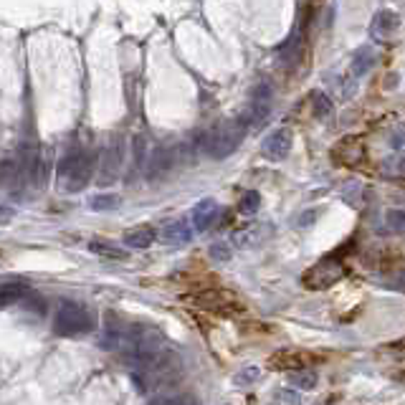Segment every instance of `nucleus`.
I'll list each match as a JSON object with an SVG mask.
<instances>
[{"label":"nucleus","mask_w":405,"mask_h":405,"mask_svg":"<svg viewBox=\"0 0 405 405\" xmlns=\"http://www.w3.org/2000/svg\"><path fill=\"white\" fill-rule=\"evenodd\" d=\"M172 163H175V157L170 155V149L157 147L155 152H152V157H149V163H147V180L163 178L165 172L172 167Z\"/></svg>","instance_id":"nucleus-17"},{"label":"nucleus","mask_w":405,"mask_h":405,"mask_svg":"<svg viewBox=\"0 0 405 405\" xmlns=\"http://www.w3.org/2000/svg\"><path fill=\"white\" fill-rule=\"evenodd\" d=\"M25 294H28V284H23V281H3L0 284V307L21 302Z\"/></svg>","instance_id":"nucleus-18"},{"label":"nucleus","mask_w":405,"mask_h":405,"mask_svg":"<svg viewBox=\"0 0 405 405\" xmlns=\"http://www.w3.org/2000/svg\"><path fill=\"white\" fill-rule=\"evenodd\" d=\"M397 25H400V18H397L395 10L390 8H382L375 13L373 23H370V39L375 43H385V41L393 39V33L397 31Z\"/></svg>","instance_id":"nucleus-10"},{"label":"nucleus","mask_w":405,"mask_h":405,"mask_svg":"<svg viewBox=\"0 0 405 405\" xmlns=\"http://www.w3.org/2000/svg\"><path fill=\"white\" fill-rule=\"evenodd\" d=\"M291 142H294V134H291V129L281 127V129H273V132L266 137L264 145H261V152H264L269 160L279 163V160H284V157L291 152Z\"/></svg>","instance_id":"nucleus-9"},{"label":"nucleus","mask_w":405,"mask_h":405,"mask_svg":"<svg viewBox=\"0 0 405 405\" xmlns=\"http://www.w3.org/2000/svg\"><path fill=\"white\" fill-rule=\"evenodd\" d=\"M18 163L16 160H0V187H8L18 178Z\"/></svg>","instance_id":"nucleus-25"},{"label":"nucleus","mask_w":405,"mask_h":405,"mask_svg":"<svg viewBox=\"0 0 405 405\" xmlns=\"http://www.w3.org/2000/svg\"><path fill=\"white\" fill-rule=\"evenodd\" d=\"M160 238H163L167 246H183V243L190 241V228H187V223H183V220H167L163 226V231H160Z\"/></svg>","instance_id":"nucleus-16"},{"label":"nucleus","mask_w":405,"mask_h":405,"mask_svg":"<svg viewBox=\"0 0 405 405\" xmlns=\"http://www.w3.org/2000/svg\"><path fill=\"white\" fill-rule=\"evenodd\" d=\"M314 218H317V213H314V211H309V213H304L302 218H299V226H302V228H307V226H312V220H314Z\"/></svg>","instance_id":"nucleus-34"},{"label":"nucleus","mask_w":405,"mask_h":405,"mask_svg":"<svg viewBox=\"0 0 405 405\" xmlns=\"http://www.w3.org/2000/svg\"><path fill=\"white\" fill-rule=\"evenodd\" d=\"M269 112H271V86L269 84H258L253 89V96H251V104L249 110L243 112L241 117L246 119V125L251 127H261L269 117Z\"/></svg>","instance_id":"nucleus-6"},{"label":"nucleus","mask_w":405,"mask_h":405,"mask_svg":"<svg viewBox=\"0 0 405 405\" xmlns=\"http://www.w3.org/2000/svg\"><path fill=\"white\" fill-rule=\"evenodd\" d=\"M119 170H122V142L110 140L99 160V185H110L112 180H117Z\"/></svg>","instance_id":"nucleus-8"},{"label":"nucleus","mask_w":405,"mask_h":405,"mask_svg":"<svg viewBox=\"0 0 405 405\" xmlns=\"http://www.w3.org/2000/svg\"><path fill=\"white\" fill-rule=\"evenodd\" d=\"M312 355L304 350H281L276 355H271L269 360V367L271 370H307V365L312 362Z\"/></svg>","instance_id":"nucleus-12"},{"label":"nucleus","mask_w":405,"mask_h":405,"mask_svg":"<svg viewBox=\"0 0 405 405\" xmlns=\"http://www.w3.org/2000/svg\"><path fill=\"white\" fill-rule=\"evenodd\" d=\"M211 256L216 258V261H228V258H231V249H228L226 243H213Z\"/></svg>","instance_id":"nucleus-31"},{"label":"nucleus","mask_w":405,"mask_h":405,"mask_svg":"<svg viewBox=\"0 0 405 405\" xmlns=\"http://www.w3.org/2000/svg\"><path fill=\"white\" fill-rule=\"evenodd\" d=\"M94 165H96V157H94L92 149H79V152H71L61 160L59 165V175L66 178V190L69 193H79L89 185V180L94 175Z\"/></svg>","instance_id":"nucleus-4"},{"label":"nucleus","mask_w":405,"mask_h":405,"mask_svg":"<svg viewBox=\"0 0 405 405\" xmlns=\"http://www.w3.org/2000/svg\"><path fill=\"white\" fill-rule=\"evenodd\" d=\"M289 382L299 390H314L317 382H320V375L314 373V370H296V373L289 375Z\"/></svg>","instance_id":"nucleus-21"},{"label":"nucleus","mask_w":405,"mask_h":405,"mask_svg":"<svg viewBox=\"0 0 405 405\" xmlns=\"http://www.w3.org/2000/svg\"><path fill=\"white\" fill-rule=\"evenodd\" d=\"M258 208H261V195L256 190H246L241 195V200H238V211L243 216H253V213H258Z\"/></svg>","instance_id":"nucleus-23"},{"label":"nucleus","mask_w":405,"mask_h":405,"mask_svg":"<svg viewBox=\"0 0 405 405\" xmlns=\"http://www.w3.org/2000/svg\"><path fill=\"white\" fill-rule=\"evenodd\" d=\"M13 218H16V211L8 208V205H0V226H8Z\"/></svg>","instance_id":"nucleus-33"},{"label":"nucleus","mask_w":405,"mask_h":405,"mask_svg":"<svg viewBox=\"0 0 405 405\" xmlns=\"http://www.w3.org/2000/svg\"><path fill=\"white\" fill-rule=\"evenodd\" d=\"M332 157H335L340 165H357L360 160H362V142H360L357 137H344V140L335 147Z\"/></svg>","instance_id":"nucleus-14"},{"label":"nucleus","mask_w":405,"mask_h":405,"mask_svg":"<svg viewBox=\"0 0 405 405\" xmlns=\"http://www.w3.org/2000/svg\"><path fill=\"white\" fill-rule=\"evenodd\" d=\"M149 405H200V400L190 393H180V395H163V397H155Z\"/></svg>","instance_id":"nucleus-24"},{"label":"nucleus","mask_w":405,"mask_h":405,"mask_svg":"<svg viewBox=\"0 0 405 405\" xmlns=\"http://www.w3.org/2000/svg\"><path fill=\"white\" fill-rule=\"evenodd\" d=\"M344 273H347L344 264H340V261H335V258H322L320 264H314L309 271L304 273L302 284L307 289H327L342 279Z\"/></svg>","instance_id":"nucleus-5"},{"label":"nucleus","mask_w":405,"mask_h":405,"mask_svg":"<svg viewBox=\"0 0 405 405\" xmlns=\"http://www.w3.org/2000/svg\"><path fill=\"white\" fill-rule=\"evenodd\" d=\"M256 377H258V367H243L233 380H236V385H249V382H253Z\"/></svg>","instance_id":"nucleus-30"},{"label":"nucleus","mask_w":405,"mask_h":405,"mask_svg":"<svg viewBox=\"0 0 405 405\" xmlns=\"http://www.w3.org/2000/svg\"><path fill=\"white\" fill-rule=\"evenodd\" d=\"M312 112L317 119H329L332 117V112H335L332 99H329L324 92H312Z\"/></svg>","instance_id":"nucleus-22"},{"label":"nucleus","mask_w":405,"mask_h":405,"mask_svg":"<svg viewBox=\"0 0 405 405\" xmlns=\"http://www.w3.org/2000/svg\"><path fill=\"white\" fill-rule=\"evenodd\" d=\"M373 63H375V51L373 48H357V54L352 56V63H350V71H352V76H365L367 71L373 69Z\"/></svg>","instance_id":"nucleus-19"},{"label":"nucleus","mask_w":405,"mask_h":405,"mask_svg":"<svg viewBox=\"0 0 405 405\" xmlns=\"http://www.w3.org/2000/svg\"><path fill=\"white\" fill-rule=\"evenodd\" d=\"M249 132V125L243 117L226 119V122H218V125L208 129V132L200 137V147L205 149V155L213 157V160H223V157L233 155L236 149L241 147L243 137Z\"/></svg>","instance_id":"nucleus-1"},{"label":"nucleus","mask_w":405,"mask_h":405,"mask_svg":"<svg viewBox=\"0 0 405 405\" xmlns=\"http://www.w3.org/2000/svg\"><path fill=\"white\" fill-rule=\"evenodd\" d=\"M125 329H127V322L119 320L114 312L104 314V324H101V329H99L101 350H114L117 352L119 342H122V337H125Z\"/></svg>","instance_id":"nucleus-11"},{"label":"nucleus","mask_w":405,"mask_h":405,"mask_svg":"<svg viewBox=\"0 0 405 405\" xmlns=\"http://www.w3.org/2000/svg\"><path fill=\"white\" fill-rule=\"evenodd\" d=\"M89 249H92V253L104 256V258H127L125 249H119L117 243H112V241H101V238H94V241L89 243Z\"/></svg>","instance_id":"nucleus-20"},{"label":"nucleus","mask_w":405,"mask_h":405,"mask_svg":"<svg viewBox=\"0 0 405 405\" xmlns=\"http://www.w3.org/2000/svg\"><path fill=\"white\" fill-rule=\"evenodd\" d=\"M94 329L92 312L81 302H61L54 317V332L59 337H81Z\"/></svg>","instance_id":"nucleus-3"},{"label":"nucleus","mask_w":405,"mask_h":405,"mask_svg":"<svg viewBox=\"0 0 405 405\" xmlns=\"http://www.w3.org/2000/svg\"><path fill=\"white\" fill-rule=\"evenodd\" d=\"M385 223H388V228L397 231V233H405V208H390L385 213Z\"/></svg>","instance_id":"nucleus-27"},{"label":"nucleus","mask_w":405,"mask_h":405,"mask_svg":"<svg viewBox=\"0 0 405 405\" xmlns=\"http://www.w3.org/2000/svg\"><path fill=\"white\" fill-rule=\"evenodd\" d=\"M193 302L198 307H205L211 312H220V314H231L236 309H241V302L236 299L231 291L226 289H208V291H200V294L193 296Z\"/></svg>","instance_id":"nucleus-7"},{"label":"nucleus","mask_w":405,"mask_h":405,"mask_svg":"<svg viewBox=\"0 0 405 405\" xmlns=\"http://www.w3.org/2000/svg\"><path fill=\"white\" fill-rule=\"evenodd\" d=\"M119 205L117 195H96L92 200V211H114Z\"/></svg>","instance_id":"nucleus-29"},{"label":"nucleus","mask_w":405,"mask_h":405,"mask_svg":"<svg viewBox=\"0 0 405 405\" xmlns=\"http://www.w3.org/2000/svg\"><path fill=\"white\" fill-rule=\"evenodd\" d=\"M233 241H236V246H253V243H258L261 241V231H258V226H249L246 231H238V233L233 236Z\"/></svg>","instance_id":"nucleus-26"},{"label":"nucleus","mask_w":405,"mask_h":405,"mask_svg":"<svg viewBox=\"0 0 405 405\" xmlns=\"http://www.w3.org/2000/svg\"><path fill=\"white\" fill-rule=\"evenodd\" d=\"M155 238H157V231L152 226H137V228H129L125 233V246L127 249L145 251L155 243Z\"/></svg>","instance_id":"nucleus-15"},{"label":"nucleus","mask_w":405,"mask_h":405,"mask_svg":"<svg viewBox=\"0 0 405 405\" xmlns=\"http://www.w3.org/2000/svg\"><path fill=\"white\" fill-rule=\"evenodd\" d=\"M273 403L276 405H302V397H299V393L296 390H287L281 388L273 393Z\"/></svg>","instance_id":"nucleus-28"},{"label":"nucleus","mask_w":405,"mask_h":405,"mask_svg":"<svg viewBox=\"0 0 405 405\" xmlns=\"http://www.w3.org/2000/svg\"><path fill=\"white\" fill-rule=\"evenodd\" d=\"M390 145H393L395 149L405 147V125H400L395 132H393V137H390Z\"/></svg>","instance_id":"nucleus-32"},{"label":"nucleus","mask_w":405,"mask_h":405,"mask_svg":"<svg viewBox=\"0 0 405 405\" xmlns=\"http://www.w3.org/2000/svg\"><path fill=\"white\" fill-rule=\"evenodd\" d=\"M216 216H218V202L213 200V198H205V200H200L198 205H195L193 228L198 231V233L208 231V228H211V223L216 220Z\"/></svg>","instance_id":"nucleus-13"},{"label":"nucleus","mask_w":405,"mask_h":405,"mask_svg":"<svg viewBox=\"0 0 405 405\" xmlns=\"http://www.w3.org/2000/svg\"><path fill=\"white\" fill-rule=\"evenodd\" d=\"M180 373H183V360H180L178 352H172L167 347L152 365H147L140 373H134V388L140 390V393L170 388L172 382L180 377Z\"/></svg>","instance_id":"nucleus-2"},{"label":"nucleus","mask_w":405,"mask_h":405,"mask_svg":"<svg viewBox=\"0 0 405 405\" xmlns=\"http://www.w3.org/2000/svg\"><path fill=\"white\" fill-rule=\"evenodd\" d=\"M395 284H397L400 289H405V271L397 273V276H395Z\"/></svg>","instance_id":"nucleus-35"}]
</instances>
